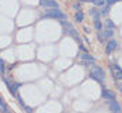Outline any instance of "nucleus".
<instances>
[{"label": "nucleus", "mask_w": 122, "mask_h": 113, "mask_svg": "<svg viewBox=\"0 0 122 113\" xmlns=\"http://www.w3.org/2000/svg\"><path fill=\"white\" fill-rule=\"evenodd\" d=\"M3 81H4V83H6V86H7V89H9V92L11 93L13 96H15L17 95V89L21 86V83L20 82H15V83H11L6 76H3Z\"/></svg>", "instance_id": "nucleus-4"}, {"label": "nucleus", "mask_w": 122, "mask_h": 113, "mask_svg": "<svg viewBox=\"0 0 122 113\" xmlns=\"http://www.w3.org/2000/svg\"><path fill=\"white\" fill-rule=\"evenodd\" d=\"M118 90L122 93V83H118Z\"/></svg>", "instance_id": "nucleus-26"}, {"label": "nucleus", "mask_w": 122, "mask_h": 113, "mask_svg": "<svg viewBox=\"0 0 122 113\" xmlns=\"http://www.w3.org/2000/svg\"><path fill=\"white\" fill-rule=\"evenodd\" d=\"M79 48H80V50L83 51V52H86V47L83 45V44H81V42H79Z\"/></svg>", "instance_id": "nucleus-25"}, {"label": "nucleus", "mask_w": 122, "mask_h": 113, "mask_svg": "<svg viewBox=\"0 0 122 113\" xmlns=\"http://www.w3.org/2000/svg\"><path fill=\"white\" fill-rule=\"evenodd\" d=\"M74 21H77V23H83L84 21V14H83L81 10L80 12H76V14H74Z\"/></svg>", "instance_id": "nucleus-12"}, {"label": "nucleus", "mask_w": 122, "mask_h": 113, "mask_svg": "<svg viewBox=\"0 0 122 113\" xmlns=\"http://www.w3.org/2000/svg\"><path fill=\"white\" fill-rule=\"evenodd\" d=\"M61 24L66 28V34H69L70 37H73L77 42H81V37L79 36V33H77V30L74 28L73 25L70 24L69 21H66V20H61Z\"/></svg>", "instance_id": "nucleus-2"}, {"label": "nucleus", "mask_w": 122, "mask_h": 113, "mask_svg": "<svg viewBox=\"0 0 122 113\" xmlns=\"http://www.w3.org/2000/svg\"><path fill=\"white\" fill-rule=\"evenodd\" d=\"M80 58H81L83 61H87V62H90L91 65H93V64H96V59H94V58H93L90 54H87V52H81V54H80Z\"/></svg>", "instance_id": "nucleus-10"}, {"label": "nucleus", "mask_w": 122, "mask_h": 113, "mask_svg": "<svg viewBox=\"0 0 122 113\" xmlns=\"http://www.w3.org/2000/svg\"><path fill=\"white\" fill-rule=\"evenodd\" d=\"M117 1H119V0H105V4H108V6H112V4H115Z\"/></svg>", "instance_id": "nucleus-22"}, {"label": "nucleus", "mask_w": 122, "mask_h": 113, "mask_svg": "<svg viewBox=\"0 0 122 113\" xmlns=\"http://www.w3.org/2000/svg\"><path fill=\"white\" fill-rule=\"evenodd\" d=\"M77 1H80V3H81V1H86V0H77Z\"/></svg>", "instance_id": "nucleus-28"}, {"label": "nucleus", "mask_w": 122, "mask_h": 113, "mask_svg": "<svg viewBox=\"0 0 122 113\" xmlns=\"http://www.w3.org/2000/svg\"><path fill=\"white\" fill-rule=\"evenodd\" d=\"M84 31L88 34V33H90V28H88V27H84Z\"/></svg>", "instance_id": "nucleus-27"}, {"label": "nucleus", "mask_w": 122, "mask_h": 113, "mask_svg": "<svg viewBox=\"0 0 122 113\" xmlns=\"http://www.w3.org/2000/svg\"><path fill=\"white\" fill-rule=\"evenodd\" d=\"M94 27H96V30L97 31H101L102 30V23H101V18H94Z\"/></svg>", "instance_id": "nucleus-15"}, {"label": "nucleus", "mask_w": 122, "mask_h": 113, "mask_svg": "<svg viewBox=\"0 0 122 113\" xmlns=\"http://www.w3.org/2000/svg\"><path fill=\"white\" fill-rule=\"evenodd\" d=\"M72 7H73L76 12H80V10H81V7H80V3H73V6H72Z\"/></svg>", "instance_id": "nucleus-21"}, {"label": "nucleus", "mask_w": 122, "mask_h": 113, "mask_svg": "<svg viewBox=\"0 0 122 113\" xmlns=\"http://www.w3.org/2000/svg\"><path fill=\"white\" fill-rule=\"evenodd\" d=\"M112 36H114V30H111V28H105V31L102 33V37L104 38H112Z\"/></svg>", "instance_id": "nucleus-14"}, {"label": "nucleus", "mask_w": 122, "mask_h": 113, "mask_svg": "<svg viewBox=\"0 0 122 113\" xmlns=\"http://www.w3.org/2000/svg\"><path fill=\"white\" fill-rule=\"evenodd\" d=\"M45 17L46 18H56V20H66L67 16L59 9H48L45 10Z\"/></svg>", "instance_id": "nucleus-3"}, {"label": "nucleus", "mask_w": 122, "mask_h": 113, "mask_svg": "<svg viewBox=\"0 0 122 113\" xmlns=\"http://www.w3.org/2000/svg\"><path fill=\"white\" fill-rule=\"evenodd\" d=\"M88 13H90V16L94 17V18H101V16H100V10H98L97 7H91Z\"/></svg>", "instance_id": "nucleus-13"}, {"label": "nucleus", "mask_w": 122, "mask_h": 113, "mask_svg": "<svg viewBox=\"0 0 122 113\" xmlns=\"http://www.w3.org/2000/svg\"><path fill=\"white\" fill-rule=\"evenodd\" d=\"M101 98L105 99V101H111V99H115V93L111 90V89H102L101 90Z\"/></svg>", "instance_id": "nucleus-9"}, {"label": "nucleus", "mask_w": 122, "mask_h": 113, "mask_svg": "<svg viewBox=\"0 0 122 113\" xmlns=\"http://www.w3.org/2000/svg\"><path fill=\"white\" fill-rule=\"evenodd\" d=\"M117 47H118V42H117L114 38H108V42H107V45H105V52L110 55V54H112L114 51L117 50Z\"/></svg>", "instance_id": "nucleus-6"}, {"label": "nucleus", "mask_w": 122, "mask_h": 113, "mask_svg": "<svg viewBox=\"0 0 122 113\" xmlns=\"http://www.w3.org/2000/svg\"><path fill=\"white\" fill-rule=\"evenodd\" d=\"M15 99H17V102H18L20 107H23V109H24V107H25V103H24V101L21 99V96H20V95H15Z\"/></svg>", "instance_id": "nucleus-19"}, {"label": "nucleus", "mask_w": 122, "mask_h": 113, "mask_svg": "<svg viewBox=\"0 0 122 113\" xmlns=\"http://www.w3.org/2000/svg\"><path fill=\"white\" fill-rule=\"evenodd\" d=\"M4 72H6V62L0 58V74L4 75Z\"/></svg>", "instance_id": "nucleus-17"}, {"label": "nucleus", "mask_w": 122, "mask_h": 113, "mask_svg": "<svg viewBox=\"0 0 122 113\" xmlns=\"http://www.w3.org/2000/svg\"><path fill=\"white\" fill-rule=\"evenodd\" d=\"M39 4L45 9H59V4L55 0H39Z\"/></svg>", "instance_id": "nucleus-7"}, {"label": "nucleus", "mask_w": 122, "mask_h": 113, "mask_svg": "<svg viewBox=\"0 0 122 113\" xmlns=\"http://www.w3.org/2000/svg\"><path fill=\"white\" fill-rule=\"evenodd\" d=\"M24 110H25V112H28V113H31V112H32V107H30V106H27V105H25Z\"/></svg>", "instance_id": "nucleus-24"}, {"label": "nucleus", "mask_w": 122, "mask_h": 113, "mask_svg": "<svg viewBox=\"0 0 122 113\" xmlns=\"http://www.w3.org/2000/svg\"><path fill=\"white\" fill-rule=\"evenodd\" d=\"M97 38L100 40V41H101V42H102V41H105V38L102 37V34H101V31H98V33H97Z\"/></svg>", "instance_id": "nucleus-23"}, {"label": "nucleus", "mask_w": 122, "mask_h": 113, "mask_svg": "<svg viewBox=\"0 0 122 113\" xmlns=\"http://www.w3.org/2000/svg\"><path fill=\"white\" fill-rule=\"evenodd\" d=\"M108 109H110L111 112H115V113L122 112L121 105H119L118 102L115 101V99H111V101H108Z\"/></svg>", "instance_id": "nucleus-8"}, {"label": "nucleus", "mask_w": 122, "mask_h": 113, "mask_svg": "<svg viewBox=\"0 0 122 113\" xmlns=\"http://www.w3.org/2000/svg\"><path fill=\"white\" fill-rule=\"evenodd\" d=\"M104 27H105V28H111V30H115V23H114L112 20H105Z\"/></svg>", "instance_id": "nucleus-16"}, {"label": "nucleus", "mask_w": 122, "mask_h": 113, "mask_svg": "<svg viewBox=\"0 0 122 113\" xmlns=\"http://www.w3.org/2000/svg\"><path fill=\"white\" fill-rule=\"evenodd\" d=\"M0 110H1V112H4V113H7V112H9V107H7V105H6L4 102H3V103L0 105Z\"/></svg>", "instance_id": "nucleus-20"}, {"label": "nucleus", "mask_w": 122, "mask_h": 113, "mask_svg": "<svg viewBox=\"0 0 122 113\" xmlns=\"http://www.w3.org/2000/svg\"><path fill=\"white\" fill-rule=\"evenodd\" d=\"M111 69V74H112V76L115 78V79H121L122 81V69L119 65H117V64H112L110 66Z\"/></svg>", "instance_id": "nucleus-5"}, {"label": "nucleus", "mask_w": 122, "mask_h": 113, "mask_svg": "<svg viewBox=\"0 0 122 113\" xmlns=\"http://www.w3.org/2000/svg\"><path fill=\"white\" fill-rule=\"evenodd\" d=\"M88 75H90L91 79L97 81V82H100V83H102V82L105 81V74H104V71H102L98 65H96V64H93V66H91Z\"/></svg>", "instance_id": "nucleus-1"}, {"label": "nucleus", "mask_w": 122, "mask_h": 113, "mask_svg": "<svg viewBox=\"0 0 122 113\" xmlns=\"http://www.w3.org/2000/svg\"><path fill=\"white\" fill-rule=\"evenodd\" d=\"M93 4L97 6V7H102V6H105V0H94Z\"/></svg>", "instance_id": "nucleus-18"}, {"label": "nucleus", "mask_w": 122, "mask_h": 113, "mask_svg": "<svg viewBox=\"0 0 122 113\" xmlns=\"http://www.w3.org/2000/svg\"><path fill=\"white\" fill-rule=\"evenodd\" d=\"M110 7L111 6H108V4H107V6H102V7L100 9V16H101V17H107V16L110 14Z\"/></svg>", "instance_id": "nucleus-11"}]
</instances>
